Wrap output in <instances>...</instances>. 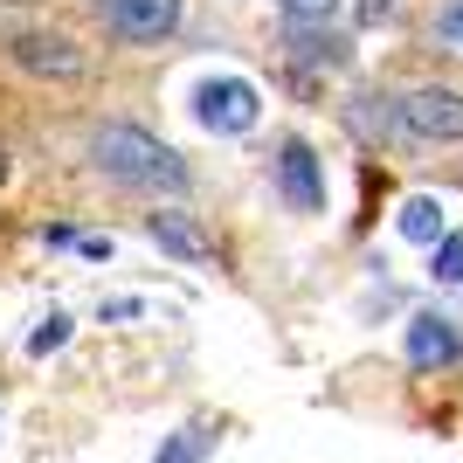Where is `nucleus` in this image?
I'll use <instances>...</instances> for the list:
<instances>
[{
    "mask_svg": "<svg viewBox=\"0 0 463 463\" xmlns=\"http://www.w3.org/2000/svg\"><path fill=\"white\" fill-rule=\"evenodd\" d=\"M443 35L463 42V0H449V14H443Z\"/></svg>",
    "mask_w": 463,
    "mask_h": 463,
    "instance_id": "nucleus-15",
    "label": "nucleus"
},
{
    "mask_svg": "<svg viewBox=\"0 0 463 463\" xmlns=\"http://www.w3.org/2000/svg\"><path fill=\"white\" fill-rule=\"evenodd\" d=\"M402 235L408 242H443V201H436V194H408L402 201Z\"/></svg>",
    "mask_w": 463,
    "mask_h": 463,
    "instance_id": "nucleus-10",
    "label": "nucleus"
},
{
    "mask_svg": "<svg viewBox=\"0 0 463 463\" xmlns=\"http://www.w3.org/2000/svg\"><path fill=\"white\" fill-rule=\"evenodd\" d=\"M429 277H436V284H463V235H443V242H436Z\"/></svg>",
    "mask_w": 463,
    "mask_h": 463,
    "instance_id": "nucleus-12",
    "label": "nucleus"
},
{
    "mask_svg": "<svg viewBox=\"0 0 463 463\" xmlns=\"http://www.w3.org/2000/svg\"><path fill=\"white\" fill-rule=\"evenodd\" d=\"M290 62H298V70H339V62H346V42L332 35L326 21H290Z\"/></svg>",
    "mask_w": 463,
    "mask_h": 463,
    "instance_id": "nucleus-8",
    "label": "nucleus"
},
{
    "mask_svg": "<svg viewBox=\"0 0 463 463\" xmlns=\"http://www.w3.org/2000/svg\"><path fill=\"white\" fill-rule=\"evenodd\" d=\"M0 180H7V146H0Z\"/></svg>",
    "mask_w": 463,
    "mask_h": 463,
    "instance_id": "nucleus-17",
    "label": "nucleus"
},
{
    "mask_svg": "<svg viewBox=\"0 0 463 463\" xmlns=\"http://www.w3.org/2000/svg\"><path fill=\"white\" fill-rule=\"evenodd\" d=\"M7 56L28 70V77H56V83H77L83 77V49L70 35H42V28H21L7 42Z\"/></svg>",
    "mask_w": 463,
    "mask_h": 463,
    "instance_id": "nucleus-5",
    "label": "nucleus"
},
{
    "mask_svg": "<svg viewBox=\"0 0 463 463\" xmlns=\"http://www.w3.org/2000/svg\"><path fill=\"white\" fill-rule=\"evenodd\" d=\"M387 7H394V0H360V21H381Z\"/></svg>",
    "mask_w": 463,
    "mask_h": 463,
    "instance_id": "nucleus-16",
    "label": "nucleus"
},
{
    "mask_svg": "<svg viewBox=\"0 0 463 463\" xmlns=\"http://www.w3.org/2000/svg\"><path fill=\"white\" fill-rule=\"evenodd\" d=\"M90 7L125 42H166L180 28V0H90Z\"/></svg>",
    "mask_w": 463,
    "mask_h": 463,
    "instance_id": "nucleus-4",
    "label": "nucleus"
},
{
    "mask_svg": "<svg viewBox=\"0 0 463 463\" xmlns=\"http://www.w3.org/2000/svg\"><path fill=\"white\" fill-rule=\"evenodd\" d=\"M146 235H153L166 256H180V263H208L214 256V235L194 222V214H180V208H166V214H146Z\"/></svg>",
    "mask_w": 463,
    "mask_h": 463,
    "instance_id": "nucleus-7",
    "label": "nucleus"
},
{
    "mask_svg": "<svg viewBox=\"0 0 463 463\" xmlns=\"http://www.w3.org/2000/svg\"><path fill=\"white\" fill-rule=\"evenodd\" d=\"M90 153H97V166H104L111 180H125V187H166V194L187 187L180 153L159 146L153 132H138V125H104V132L90 138Z\"/></svg>",
    "mask_w": 463,
    "mask_h": 463,
    "instance_id": "nucleus-1",
    "label": "nucleus"
},
{
    "mask_svg": "<svg viewBox=\"0 0 463 463\" xmlns=\"http://www.w3.org/2000/svg\"><path fill=\"white\" fill-rule=\"evenodd\" d=\"M194 118L208 125V132H250L256 125V83L242 77H208L201 90H194Z\"/></svg>",
    "mask_w": 463,
    "mask_h": 463,
    "instance_id": "nucleus-3",
    "label": "nucleus"
},
{
    "mask_svg": "<svg viewBox=\"0 0 463 463\" xmlns=\"http://www.w3.org/2000/svg\"><path fill=\"white\" fill-rule=\"evenodd\" d=\"M277 7H284L290 21H332L339 14V0H277Z\"/></svg>",
    "mask_w": 463,
    "mask_h": 463,
    "instance_id": "nucleus-14",
    "label": "nucleus"
},
{
    "mask_svg": "<svg viewBox=\"0 0 463 463\" xmlns=\"http://www.w3.org/2000/svg\"><path fill=\"white\" fill-rule=\"evenodd\" d=\"M208 457H214V429L208 422H187V429H174V436L159 443L153 463H208Z\"/></svg>",
    "mask_w": 463,
    "mask_h": 463,
    "instance_id": "nucleus-11",
    "label": "nucleus"
},
{
    "mask_svg": "<svg viewBox=\"0 0 463 463\" xmlns=\"http://www.w3.org/2000/svg\"><path fill=\"white\" fill-rule=\"evenodd\" d=\"M277 180H284V201L298 214H318V208H326V166H318V153H311L305 138H290L284 153H277Z\"/></svg>",
    "mask_w": 463,
    "mask_h": 463,
    "instance_id": "nucleus-6",
    "label": "nucleus"
},
{
    "mask_svg": "<svg viewBox=\"0 0 463 463\" xmlns=\"http://www.w3.org/2000/svg\"><path fill=\"white\" fill-rule=\"evenodd\" d=\"M457 332H449V318H436V311H422V318H408V360L415 367H449L457 360Z\"/></svg>",
    "mask_w": 463,
    "mask_h": 463,
    "instance_id": "nucleus-9",
    "label": "nucleus"
},
{
    "mask_svg": "<svg viewBox=\"0 0 463 463\" xmlns=\"http://www.w3.org/2000/svg\"><path fill=\"white\" fill-rule=\"evenodd\" d=\"M402 132L408 138H436V146L463 138V90H449V83H422V90H408L402 97Z\"/></svg>",
    "mask_w": 463,
    "mask_h": 463,
    "instance_id": "nucleus-2",
    "label": "nucleus"
},
{
    "mask_svg": "<svg viewBox=\"0 0 463 463\" xmlns=\"http://www.w3.org/2000/svg\"><path fill=\"white\" fill-rule=\"evenodd\" d=\"M62 339H70V318H62V311H49V318H42V326L28 332V353H35V360H42V353H56Z\"/></svg>",
    "mask_w": 463,
    "mask_h": 463,
    "instance_id": "nucleus-13",
    "label": "nucleus"
}]
</instances>
